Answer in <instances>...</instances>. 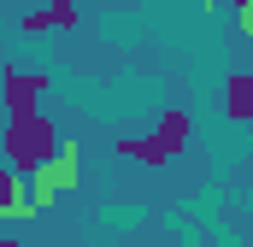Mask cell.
<instances>
[{"label":"cell","instance_id":"9","mask_svg":"<svg viewBox=\"0 0 253 247\" xmlns=\"http://www.w3.org/2000/svg\"><path fill=\"white\" fill-rule=\"evenodd\" d=\"M242 30L253 36V0H242Z\"/></svg>","mask_w":253,"mask_h":247},{"label":"cell","instance_id":"11","mask_svg":"<svg viewBox=\"0 0 253 247\" xmlns=\"http://www.w3.org/2000/svg\"><path fill=\"white\" fill-rule=\"evenodd\" d=\"M200 6H206V12H212V6H218V0H200Z\"/></svg>","mask_w":253,"mask_h":247},{"label":"cell","instance_id":"5","mask_svg":"<svg viewBox=\"0 0 253 247\" xmlns=\"http://www.w3.org/2000/svg\"><path fill=\"white\" fill-rule=\"evenodd\" d=\"M224 112H230V124H253V71L230 77V88H224Z\"/></svg>","mask_w":253,"mask_h":247},{"label":"cell","instance_id":"13","mask_svg":"<svg viewBox=\"0 0 253 247\" xmlns=\"http://www.w3.org/2000/svg\"><path fill=\"white\" fill-rule=\"evenodd\" d=\"M112 6H124V0H112Z\"/></svg>","mask_w":253,"mask_h":247},{"label":"cell","instance_id":"14","mask_svg":"<svg viewBox=\"0 0 253 247\" xmlns=\"http://www.w3.org/2000/svg\"><path fill=\"white\" fill-rule=\"evenodd\" d=\"M71 6H77V0H71Z\"/></svg>","mask_w":253,"mask_h":247},{"label":"cell","instance_id":"2","mask_svg":"<svg viewBox=\"0 0 253 247\" xmlns=\"http://www.w3.org/2000/svg\"><path fill=\"white\" fill-rule=\"evenodd\" d=\"M77 183H83V147H77V141H59V153L30 177V206L42 212V206H53L59 194H71Z\"/></svg>","mask_w":253,"mask_h":247},{"label":"cell","instance_id":"1","mask_svg":"<svg viewBox=\"0 0 253 247\" xmlns=\"http://www.w3.org/2000/svg\"><path fill=\"white\" fill-rule=\"evenodd\" d=\"M0 153H6V165H12L18 177H36V171L59 153V135H53V124L42 118V112H30V118H12L0 129Z\"/></svg>","mask_w":253,"mask_h":247},{"label":"cell","instance_id":"7","mask_svg":"<svg viewBox=\"0 0 253 247\" xmlns=\"http://www.w3.org/2000/svg\"><path fill=\"white\" fill-rule=\"evenodd\" d=\"M153 135H159V141L171 147V159H177V153H183V141H189V112H183V106H165Z\"/></svg>","mask_w":253,"mask_h":247},{"label":"cell","instance_id":"12","mask_svg":"<svg viewBox=\"0 0 253 247\" xmlns=\"http://www.w3.org/2000/svg\"><path fill=\"white\" fill-rule=\"evenodd\" d=\"M0 12H6V0H0Z\"/></svg>","mask_w":253,"mask_h":247},{"label":"cell","instance_id":"8","mask_svg":"<svg viewBox=\"0 0 253 247\" xmlns=\"http://www.w3.org/2000/svg\"><path fill=\"white\" fill-rule=\"evenodd\" d=\"M0 212H12V218H30V212H36L30 194H24V177H18V171H0Z\"/></svg>","mask_w":253,"mask_h":247},{"label":"cell","instance_id":"10","mask_svg":"<svg viewBox=\"0 0 253 247\" xmlns=\"http://www.w3.org/2000/svg\"><path fill=\"white\" fill-rule=\"evenodd\" d=\"M0 247H24V242H12V236H0Z\"/></svg>","mask_w":253,"mask_h":247},{"label":"cell","instance_id":"4","mask_svg":"<svg viewBox=\"0 0 253 247\" xmlns=\"http://www.w3.org/2000/svg\"><path fill=\"white\" fill-rule=\"evenodd\" d=\"M24 30H30V36H47V30H77V6H71V0L30 6V12H24Z\"/></svg>","mask_w":253,"mask_h":247},{"label":"cell","instance_id":"15","mask_svg":"<svg viewBox=\"0 0 253 247\" xmlns=\"http://www.w3.org/2000/svg\"><path fill=\"white\" fill-rule=\"evenodd\" d=\"M236 6H242V0H236Z\"/></svg>","mask_w":253,"mask_h":247},{"label":"cell","instance_id":"3","mask_svg":"<svg viewBox=\"0 0 253 247\" xmlns=\"http://www.w3.org/2000/svg\"><path fill=\"white\" fill-rule=\"evenodd\" d=\"M36 94H42V77H30L24 65H0V100L12 118H30L36 112Z\"/></svg>","mask_w":253,"mask_h":247},{"label":"cell","instance_id":"6","mask_svg":"<svg viewBox=\"0 0 253 247\" xmlns=\"http://www.w3.org/2000/svg\"><path fill=\"white\" fill-rule=\"evenodd\" d=\"M118 153H124V159H141V165H171V147H165L159 135H124Z\"/></svg>","mask_w":253,"mask_h":247}]
</instances>
